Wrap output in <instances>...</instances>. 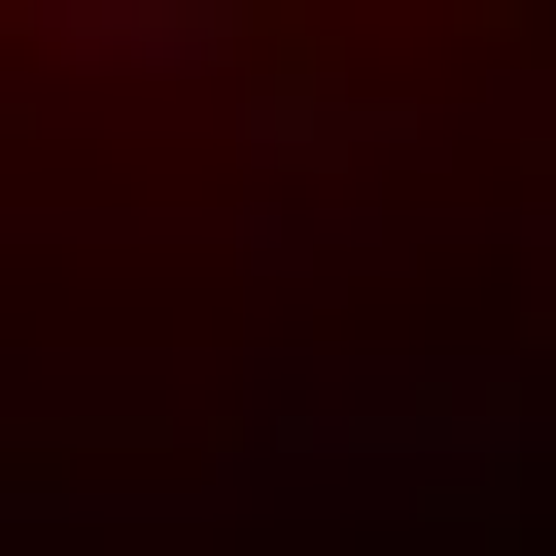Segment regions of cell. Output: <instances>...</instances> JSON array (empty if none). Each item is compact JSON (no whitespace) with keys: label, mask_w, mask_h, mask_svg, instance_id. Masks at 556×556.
Listing matches in <instances>:
<instances>
[{"label":"cell","mask_w":556,"mask_h":556,"mask_svg":"<svg viewBox=\"0 0 556 556\" xmlns=\"http://www.w3.org/2000/svg\"><path fill=\"white\" fill-rule=\"evenodd\" d=\"M35 70H104V104H243L278 70V0H0Z\"/></svg>","instance_id":"6da1fadb"},{"label":"cell","mask_w":556,"mask_h":556,"mask_svg":"<svg viewBox=\"0 0 556 556\" xmlns=\"http://www.w3.org/2000/svg\"><path fill=\"white\" fill-rule=\"evenodd\" d=\"M243 208L348 243V208H382V104H348V70H243Z\"/></svg>","instance_id":"7a4b0ae2"}]
</instances>
